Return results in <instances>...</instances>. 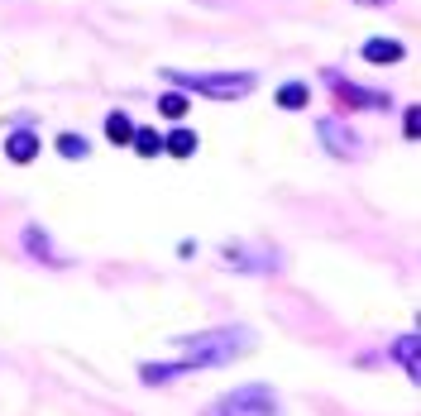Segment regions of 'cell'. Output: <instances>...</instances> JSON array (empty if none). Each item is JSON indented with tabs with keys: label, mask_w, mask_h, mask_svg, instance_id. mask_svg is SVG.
Here are the masks:
<instances>
[{
	"label": "cell",
	"mask_w": 421,
	"mask_h": 416,
	"mask_svg": "<svg viewBox=\"0 0 421 416\" xmlns=\"http://www.w3.org/2000/svg\"><path fill=\"white\" fill-rule=\"evenodd\" d=\"M201 416H283V407H278L273 387H263V383H249V387H240V392H230V397H220L215 407H206Z\"/></svg>",
	"instance_id": "3"
},
{
	"label": "cell",
	"mask_w": 421,
	"mask_h": 416,
	"mask_svg": "<svg viewBox=\"0 0 421 416\" xmlns=\"http://www.w3.org/2000/svg\"><path fill=\"white\" fill-rule=\"evenodd\" d=\"M158 111L168 115V120H182V115H187V96H178V91H168V96L158 101Z\"/></svg>",
	"instance_id": "14"
},
{
	"label": "cell",
	"mask_w": 421,
	"mask_h": 416,
	"mask_svg": "<svg viewBox=\"0 0 421 416\" xmlns=\"http://www.w3.org/2000/svg\"><path fill=\"white\" fill-rule=\"evenodd\" d=\"M359 5H388V0H359Z\"/></svg>",
	"instance_id": "15"
},
{
	"label": "cell",
	"mask_w": 421,
	"mask_h": 416,
	"mask_svg": "<svg viewBox=\"0 0 421 416\" xmlns=\"http://www.w3.org/2000/svg\"><path fill=\"white\" fill-rule=\"evenodd\" d=\"M249 330H206V335H192V340H182V354H187V364H230L235 354L249 350Z\"/></svg>",
	"instance_id": "2"
},
{
	"label": "cell",
	"mask_w": 421,
	"mask_h": 416,
	"mask_svg": "<svg viewBox=\"0 0 421 416\" xmlns=\"http://www.w3.org/2000/svg\"><path fill=\"white\" fill-rule=\"evenodd\" d=\"M5 153H10L15 163H34V153H39V139H34L29 129H19V134H10V139H5Z\"/></svg>",
	"instance_id": "6"
},
{
	"label": "cell",
	"mask_w": 421,
	"mask_h": 416,
	"mask_svg": "<svg viewBox=\"0 0 421 416\" xmlns=\"http://www.w3.org/2000/svg\"><path fill=\"white\" fill-rule=\"evenodd\" d=\"M106 134H111V144H130L134 139V120L130 115H120V111L106 115Z\"/></svg>",
	"instance_id": "9"
},
{
	"label": "cell",
	"mask_w": 421,
	"mask_h": 416,
	"mask_svg": "<svg viewBox=\"0 0 421 416\" xmlns=\"http://www.w3.org/2000/svg\"><path fill=\"white\" fill-rule=\"evenodd\" d=\"M163 77L182 86V91H201V96H215V101H235V96H249L254 91V77L249 72H163Z\"/></svg>",
	"instance_id": "1"
},
{
	"label": "cell",
	"mask_w": 421,
	"mask_h": 416,
	"mask_svg": "<svg viewBox=\"0 0 421 416\" xmlns=\"http://www.w3.org/2000/svg\"><path fill=\"white\" fill-rule=\"evenodd\" d=\"M187 359L182 364H144V383H168V378H178V373H187Z\"/></svg>",
	"instance_id": "11"
},
{
	"label": "cell",
	"mask_w": 421,
	"mask_h": 416,
	"mask_svg": "<svg viewBox=\"0 0 421 416\" xmlns=\"http://www.w3.org/2000/svg\"><path fill=\"white\" fill-rule=\"evenodd\" d=\"M130 144H134L139 158H158V153H163V134H158V129H134Z\"/></svg>",
	"instance_id": "8"
},
{
	"label": "cell",
	"mask_w": 421,
	"mask_h": 416,
	"mask_svg": "<svg viewBox=\"0 0 421 416\" xmlns=\"http://www.w3.org/2000/svg\"><path fill=\"white\" fill-rule=\"evenodd\" d=\"M307 101H311V91L302 86V81H288V86L278 91V106H283V111H302Z\"/></svg>",
	"instance_id": "10"
},
{
	"label": "cell",
	"mask_w": 421,
	"mask_h": 416,
	"mask_svg": "<svg viewBox=\"0 0 421 416\" xmlns=\"http://www.w3.org/2000/svg\"><path fill=\"white\" fill-rule=\"evenodd\" d=\"M58 153H63V158H86L91 144H86L81 134H58Z\"/></svg>",
	"instance_id": "12"
},
{
	"label": "cell",
	"mask_w": 421,
	"mask_h": 416,
	"mask_svg": "<svg viewBox=\"0 0 421 416\" xmlns=\"http://www.w3.org/2000/svg\"><path fill=\"white\" fill-rule=\"evenodd\" d=\"M397 58H402L397 39H369L364 44V63H397Z\"/></svg>",
	"instance_id": "5"
},
{
	"label": "cell",
	"mask_w": 421,
	"mask_h": 416,
	"mask_svg": "<svg viewBox=\"0 0 421 416\" xmlns=\"http://www.w3.org/2000/svg\"><path fill=\"white\" fill-rule=\"evenodd\" d=\"M316 134H321L325 144H330V153H340V158H355L359 148V134L350 125H345V120H335V115H325V120H316Z\"/></svg>",
	"instance_id": "4"
},
{
	"label": "cell",
	"mask_w": 421,
	"mask_h": 416,
	"mask_svg": "<svg viewBox=\"0 0 421 416\" xmlns=\"http://www.w3.org/2000/svg\"><path fill=\"white\" fill-rule=\"evenodd\" d=\"M397 359L407 364V378H417V335H402V340H397Z\"/></svg>",
	"instance_id": "13"
},
{
	"label": "cell",
	"mask_w": 421,
	"mask_h": 416,
	"mask_svg": "<svg viewBox=\"0 0 421 416\" xmlns=\"http://www.w3.org/2000/svg\"><path fill=\"white\" fill-rule=\"evenodd\" d=\"M192 148H196L192 129H173V134L163 139V153H173V158H192Z\"/></svg>",
	"instance_id": "7"
}]
</instances>
